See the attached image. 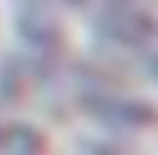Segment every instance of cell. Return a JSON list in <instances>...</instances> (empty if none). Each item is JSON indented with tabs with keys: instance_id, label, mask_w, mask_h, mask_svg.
Masks as SVG:
<instances>
[{
	"instance_id": "1",
	"label": "cell",
	"mask_w": 158,
	"mask_h": 155,
	"mask_svg": "<svg viewBox=\"0 0 158 155\" xmlns=\"http://www.w3.org/2000/svg\"><path fill=\"white\" fill-rule=\"evenodd\" d=\"M0 155H41V142L26 127H0Z\"/></svg>"
}]
</instances>
